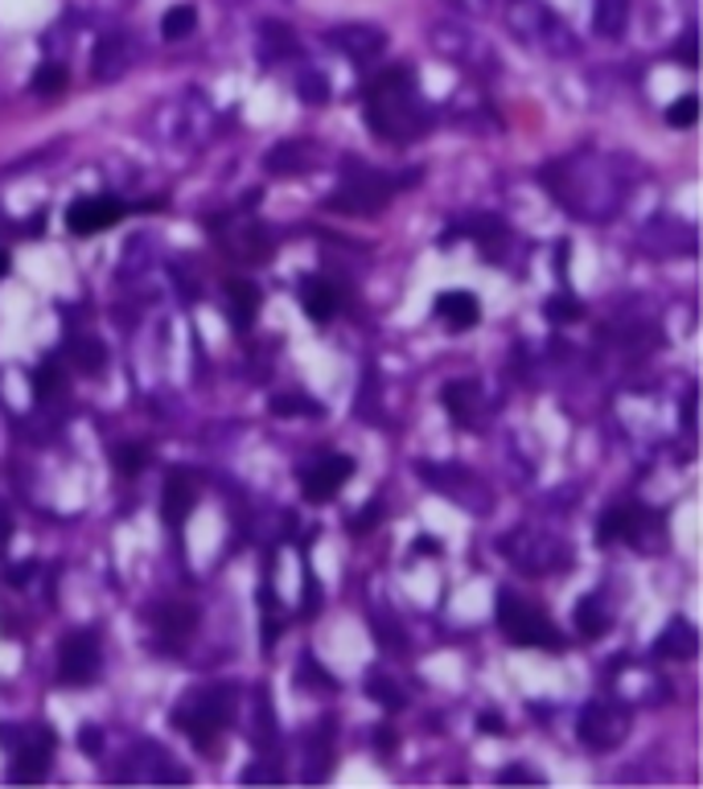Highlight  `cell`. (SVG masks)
Listing matches in <instances>:
<instances>
[{
  "mask_svg": "<svg viewBox=\"0 0 703 789\" xmlns=\"http://www.w3.org/2000/svg\"><path fill=\"white\" fill-rule=\"evenodd\" d=\"M544 181L551 186V194H556V201H560L564 210H572L576 218H589V222L618 215L621 194H626L618 169L604 157H592V153L556 160L544 173Z\"/></svg>",
  "mask_w": 703,
  "mask_h": 789,
  "instance_id": "1",
  "label": "cell"
},
{
  "mask_svg": "<svg viewBox=\"0 0 703 789\" xmlns=\"http://www.w3.org/2000/svg\"><path fill=\"white\" fill-rule=\"evenodd\" d=\"M366 124L374 128V136L391 144H407L428 132L432 112L420 100L412 66H391L374 79V86L366 91Z\"/></svg>",
  "mask_w": 703,
  "mask_h": 789,
  "instance_id": "2",
  "label": "cell"
},
{
  "mask_svg": "<svg viewBox=\"0 0 703 789\" xmlns=\"http://www.w3.org/2000/svg\"><path fill=\"white\" fill-rule=\"evenodd\" d=\"M407 186V177H387L374 165L359 157L342 160V186L330 194V206L342 215H379L400 189Z\"/></svg>",
  "mask_w": 703,
  "mask_h": 789,
  "instance_id": "3",
  "label": "cell"
},
{
  "mask_svg": "<svg viewBox=\"0 0 703 789\" xmlns=\"http://www.w3.org/2000/svg\"><path fill=\"white\" fill-rule=\"evenodd\" d=\"M235 712H239L235 687H198L186 695V704L173 707V728H182L198 748H210L235 719Z\"/></svg>",
  "mask_w": 703,
  "mask_h": 789,
  "instance_id": "4",
  "label": "cell"
},
{
  "mask_svg": "<svg viewBox=\"0 0 703 789\" xmlns=\"http://www.w3.org/2000/svg\"><path fill=\"white\" fill-rule=\"evenodd\" d=\"M506 25H510V33H515L523 45L544 50V54L551 58H572L576 50H580L572 29L564 25L547 4H539V0H515V4L506 9Z\"/></svg>",
  "mask_w": 703,
  "mask_h": 789,
  "instance_id": "5",
  "label": "cell"
},
{
  "mask_svg": "<svg viewBox=\"0 0 703 789\" xmlns=\"http://www.w3.org/2000/svg\"><path fill=\"white\" fill-rule=\"evenodd\" d=\"M494 613H498V630H503L506 642H515V646H531V650H560L564 637L560 630L551 625L539 604L523 601L518 592H498V601H494Z\"/></svg>",
  "mask_w": 703,
  "mask_h": 789,
  "instance_id": "6",
  "label": "cell"
},
{
  "mask_svg": "<svg viewBox=\"0 0 703 789\" xmlns=\"http://www.w3.org/2000/svg\"><path fill=\"white\" fill-rule=\"evenodd\" d=\"M498 551H503L523 575H551L572 563V547L564 543V539H556V534L535 531V527H518V531L503 534V539H498Z\"/></svg>",
  "mask_w": 703,
  "mask_h": 789,
  "instance_id": "7",
  "label": "cell"
},
{
  "mask_svg": "<svg viewBox=\"0 0 703 789\" xmlns=\"http://www.w3.org/2000/svg\"><path fill=\"white\" fill-rule=\"evenodd\" d=\"M420 477H424V481H428L436 494H445L448 502H457L461 510L486 515L489 506H494L486 481L469 474L465 465H453V460H441V465H432V460H424V465H420Z\"/></svg>",
  "mask_w": 703,
  "mask_h": 789,
  "instance_id": "8",
  "label": "cell"
},
{
  "mask_svg": "<svg viewBox=\"0 0 703 789\" xmlns=\"http://www.w3.org/2000/svg\"><path fill=\"white\" fill-rule=\"evenodd\" d=\"M576 733L589 748H618L626 736H630V712L618 704H609V699H592L585 704L580 712V724H576Z\"/></svg>",
  "mask_w": 703,
  "mask_h": 789,
  "instance_id": "9",
  "label": "cell"
},
{
  "mask_svg": "<svg viewBox=\"0 0 703 789\" xmlns=\"http://www.w3.org/2000/svg\"><path fill=\"white\" fill-rule=\"evenodd\" d=\"M100 637L91 630L71 633L62 650H58V678L71 683V687H83V683H95L100 678Z\"/></svg>",
  "mask_w": 703,
  "mask_h": 789,
  "instance_id": "10",
  "label": "cell"
},
{
  "mask_svg": "<svg viewBox=\"0 0 703 789\" xmlns=\"http://www.w3.org/2000/svg\"><path fill=\"white\" fill-rule=\"evenodd\" d=\"M120 218H124V201L95 194V198H79L71 210H66V230L79 235V239H91V235L115 227Z\"/></svg>",
  "mask_w": 703,
  "mask_h": 789,
  "instance_id": "11",
  "label": "cell"
},
{
  "mask_svg": "<svg viewBox=\"0 0 703 789\" xmlns=\"http://www.w3.org/2000/svg\"><path fill=\"white\" fill-rule=\"evenodd\" d=\"M432 45L441 50L445 58H453V62H461V66H494V50H489L477 33H469V29L461 25H436L432 29Z\"/></svg>",
  "mask_w": 703,
  "mask_h": 789,
  "instance_id": "12",
  "label": "cell"
},
{
  "mask_svg": "<svg viewBox=\"0 0 703 789\" xmlns=\"http://www.w3.org/2000/svg\"><path fill=\"white\" fill-rule=\"evenodd\" d=\"M354 477V460L350 457H325L317 460L313 469H304L301 474V489L309 502H330L333 494L345 486Z\"/></svg>",
  "mask_w": 703,
  "mask_h": 789,
  "instance_id": "13",
  "label": "cell"
},
{
  "mask_svg": "<svg viewBox=\"0 0 703 789\" xmlns=\"http://www.w3.org/2000/svg\"><path fill=\"white\" fill-rule=\"evenodd\" d=\"M330 45L333 50H342L345 58H354V62H374V58L387 50V33L379 25H338L330 29Z\"/></svg>",
  "mask_w": 703,
  "mask_h": 789,
  "instance_id": "14",
  "label": "cell"
},
{
  "mask_svg": "<svg viewBox=\"0 0 703 789\" xmlns=\"http://www.w3.org/2000/svg\"><path fill=\"white\" fill-rule=\"evenodd\" d=\"M132 38L128 33H103L100 45H95V58H91V74H95V83H112L120 74L132 66Z\"/></svg>",
  "mask_w": 703,
  "mask_h": 789,
  "instance_id": "15",
  "label": "cell"
},
{
  "mask_svg": "<svg viewBox=\"0 0 703 789\" xmlns=\"http://www.w3.org/2000/svg\"><path fill=\"white\" fill-rule=\"evenodd\" d=\"M445 407H448V416L469 432H474L477 424H482V416H486V399H482V387H477L474 378H457V383H448Z\"/></svg>",
  "mask_w": 703,
  "mask_h": 789,
  "instance_id": "16",
  "label": "cell"
},
{
  "mask_svg": "<svg viewBox=\"0 0 703 789\" xmlns=\"http://www.w3.org/2000/svg\"><path fill=\"white\" fill-rule=\"evenodd\" d=\"M695 654H700V633H695V625L683 617L671 621V625L659 633V642H654V658L691 662Z\"/></svg>",
  "mask_w": 703,
  "mask_h": 789,
  "instance_id": "17",
  "label": "cell"
},
{
  "mask_svg": "<svg viewBox=\"0 0 703 789\" xmlns=\"http://www.w3.org/2000/svg\"><path fill=\"white\" fill-rule=\"evenodd\" d=\"M432 309H436V316H445L448 325H453V333L474 330L477 321H482V304H477V297H474V292H461V288H453V292H441Z\"/></svg>",
  "mask_w": 703,
  "mask_h": 789,
  "instance_id": "18",
  "label": "cell"
},
{
  "mask_svg": "<svg viewBox=\"0 0 703 789\" xmlns=\"http://www.w3.org/2000/svg\"><path fill=\"white\" fill-rule=\"evenodd\" d=\"M194 502H198V494H194L186 474L165 477V489H161V515H165L169 527H182V522L189 518V510H194Z\"/></svg>",
  "mask_w": 703,
  "mask_h": 789,
  "instance_id": "19",
  "label": "cell"
},
{
  "mask_svg": "<svg viewBox=\"0 0 703 789\" xmlns=\"http://www.w3.org/2000/svg\"><path fill=\"white\" fill-rule=\"evenodd\" d=\"M642 522H647V510H638V506H618V510L601 515V527H597V543H618V539H630V543H638V534H642Z\"/></svg>",
  "mask_w": 703,
  "mask_h": 789,
  "instance_id": "20",
  "label": "cell"
},
{
  "mask_svg": "<svg viewBox=\"0 0 703 789\" xmlns=\"http://www.w3.org/2000/svg\"><path fill=\"white\" fill-rule=\"evenodd\" d=\"M338 304H342V292L330 284V280H321V276H309L301 280V309L313 321H330L338 313Z\"/></svg>",
  "mask_w": 703,
  "mask_h": 789,
  "instance_id": "21",
  "label": "cell"
},
{
  "mask_svg": "<svg viewBox=\"0 0 703 789\" xmlns=\"http://www.w3.org/2000/svg\"><path fill=\"white\" fill-rule=\"evenodd\" d=\"M0 745L13 752H54V733L45 724H0Z\"/></svg>",
  "mask_w": 703,
  "mask_h": 789,
  "instance_id": "22",
  "label": "cell"
},
{
  "mask_svg": "<svg viewBox=\"0 0 703 789\" xmlns=\"http://www.w3.org/2000/svg\"><path fill=\"white\" fill-rule=\"evenodd\" d=\"M263 165H268V173H276V177H292V173L313 169V148L297 141H285L263 157Z\"/></svg>",
  "mask_w": 703,
  "mask_h": 789,
  "instance_id": "23",
  "label": "cell"
},
{
  "mask_svg": "<svg viewBox=\"0 0 703 789\" xmlns=\"http://www.w3.org/2000/svg\"><path fill=\"white\" fill-rule=\"evenodd\" d=\"M153 625L169 637H189L194 625H198V609L194 604H157L153 609Z\"/></svg>",
  "mask_w": 703,
  "mask_h": 789,
  "instance_id": "24",
  "label": "cell"
},
{
  "mask_svg": "<svg viewBox=\"0 0 703 789\" xmlns=\"http://www.w3.org/2000/svg\"><path fill=\"white\" fill-rule=\"evenodd\" d=\"M630 21V0H592V29L601 38H621Z\"/></svg>",
  "mask_w": 703,
  "mask_h": 789,
  "instance_id": "25",
  "label": "cell"
},
{
  "mask_svg": "<svg viewBox=\"0 0 703 789\" xmlns=\"http://www.w3.org/2000/svg\"><path fill=\"white\" fill-rule=\"evenodd\" d=\"M227 297H230V321H235L239 330H247L259 313V288L251 284V280H230Z\"/></svg>",
  "mask_w": 703,
  "mask_h": 789,
  "instance_id": "26",
  "label": "cell"
},
{
  "mask_svg": "<svg viewBox=\"0 0 703 789\" xmlns=\"http://www.w3.org/2000/svg\"><path fill=\"white\" fill-rule=\"evenodd\" d=\"M576 625H580V633L592 642V637H604V633H609L613 617H609V609H604L601 596H585V601L576 604Z\"/></svg>",
  "mask_w": 703,
  "mask_h": 789,
  "instance_id": "27",
  "label": "cell"
},
{
  "mask_svg": "<svg viewBox=\"0 0 703 789\" xmlns=\"http://www.w3.org/2000/svg\"><path fill=\"white\" fill-rule=\"evenodd\" d=\"M198 29V9L194 4H173L169 13L161 17V38L165 42H182Z\"/></svg>",
  "mask_w": 703,
  "mask_h": 789,
  "instance_id": "28",
  "label": "cell"
},
{
  "mask_svg": "<svg viewBox=\"0 0 703 789\" xmlns=\"http://www.w3.org/2000/svg\"><path fill=\"white\" fill-rule=\"evenodd\" d=\"M103 362H107V350L95 338H74L71 342V366L79 374H100Z\"/></svg>",
  "mask_w": 703,
  "mask_h": 789,
  "instance_id": "29",
  "label": "cell"
},
{
  "mask_svg": "<svg viewBox=\"0 0 703 789\" xmlns=\"http://www.w3.org/2000/svg\"><path fill=\"white\" fill-rule=\"evenodd\" d=\"M227 251L235 259H244V263H259V259L268 256V239H263V230L259 227H244L235 235V243L227 239Z\"/></svg>",
  "mask_w": 703,
  "mask_h": 789,
  "instance_id": "30",
  "label": "cell"
},
{
  "mask_svg": "<svg viewBox=\"0 0 703 789\" xmlns=\"http://www.w3.org/2000/svg\"><path fill=\"white\" fill-rule=\"evenodd\" d=\"M50 774V752H13L9 781H42Z\"/></svg>",
  "mask_w": 703,
  "mask_h": 789,
  "instance_id": "31",
  "label": "cell"
},
{
  "mask_svg": "<svg viewBox=\"0 0 703 789\" xmlns=\"http://www.w3.org/2000/svg\"><path fill=\"white\" fill-rule=\"evenodd\" d=\"M148 460H153V453H148V448L144 445H120L115 448V469H120V474H144V469H148Z\"/></svg>",
  "mask_w": 703,
  "mask_h": 789,
  "instance_id": "32",
  "label": "cell"
},
{
  "mask_svg": "<svg viewBox=\"0 0 703 789\" xmlns=\"http://www.w3.org/2000/svg\"><path fill=\"white\" fill-rule=\"evenodd\" d=\"M33 395H38L42 403L62 395V371H58V362H45L42 371L33 374Z\"/></svg>",
  "mask_w": 703,
  "mask_h": 789,
  "instance_id": "33",
  "label": "cell"
},
{
  "mask_svg": "<svg viewBox=\"0 0 703 789\" xmlns=\"http://www.w3.org/2000/svg\"><path fill=\"white\" fill-rule=\"evenodd\" d=\"M366 695H371L374 704L387 707V712H400V707L407 704V695H400V687L387 683V678H366Z\"/></svg>",
  "mask_w": 703,
  "mask_h": 789,
  "instance_id": "34",
  "label": "cell"
},
{
  "mask_svg": "<svg viewBox=\"0 0 703 789\" xmlns=\"http://www.w3.org/2000/svg\"><path fill=\"white\" fill-rule=\"evenodd\" d=\"M297 50V42H292V33H288V25H263V58H285V54H292Z\"/></svg>",
  "mask_w": 703,
  "mask_h": 789,
  "instance_id": "35",
  "label": "cell"
},
{
  "mask_svg": "<svg viewBox=\"0 0 703 789\" xmlns=\"http://www.w3.org/2000/svg\"><path fill=\"white\" fill-rule=\"evenodd\" d=\"M62 86H66V71H62L58 62H42L38 74H33V91H38V95H58Z\"/></svg>",
  "mask_w": 703,
  "mask_h": 789,
  "instance_id": "36",
  "label": "cell"
},
{
  "mask_svg": "<svg viewBox=\"0 0 703 789\" xmlns=\"http://www.w3.org/2000/svg\"><path fill=\"white\" fill-rule=\"evenodd\" d=\"M272 412L276 416H317L321 407H317L313 399H301V395H276Z\"/></svg>",
  "mask_w": 703,
  "mask_h": 789,
  "instance_id": "37",
  "label": "cell"
},
{
  "mask_svg": "<svg viewBox=\"0 0 703 789\" xmlns=\"http://www.w3.org/2000/svg\"><path fill=\"white\" fill-rule=\"evenodd\" d=\"M695 120H700V100H695V95H683V100L666 112V124H671V128H691Z\"/></svg>",
  "mask_w": 703,
  "mask_h": 789,
  "instance_id": "38",
  "label": "cell"
},
{
  "mask_svg": "<svg viewBox=\"0 0 703 789\" xmlns=\"http://www.w3.org/2000/svg\"><path fill=\"white\" fill-rule=\"evenodd\" d=\"M301 100L304 103H325L330 100V83H325V74L321 71H309L301 79Z\"/></svg>",
  "mask_w": 703,
  "mask_h": 789,
  "instance_id": "39",
  "label": "cell"
},
{
  "mask_svg": "<svg viewBox=\"0 0 703 789\" xmlns=\"http://www.w3.org/2000/svg\"><path fill=\"white\" fill-rule=\"evenodd\" d=\"M453 13L469 17V21H486L494 13V0H445Z\"/></svg>",
  "mask_w": 703,
  "mask_h": 789,
  "instance_id": "40",
  "label": "cell"
},
{
  "mask_svg": "<svg viewBox=\"0 0 703 789\" xmlns=\"http://www.w3.org/2000/svg\"><path fill=\"white\" fill-rule=\"evenodd\" d=\"M580 313H585V309H580V301H572L568 292H564V297H556V301H547V316H551V321H576Z\"/></svg>",
  "mask_w": 703,
  "mask_h": 789,
  "instance_id": "41",
  "label": "cell"
},
{
  "mask_svg": "<svg viewBox=\"0 0 703 789\" xmlns=\"http://www.w3.org/2000/svg\"><path fill=\"white\" fill-rule=\"evenodd\" d=\"M297 683H301V687H304V683H317L321 691H330V687H333V678L325 675V671H321V666H317L313 658H304L301 666H297Z\"/></svg>",
  "mask_w": 703,
  "mask_h": 789,
  "instance_id": "42",
  "label": "cell"
},
{
  "mask_svg": "<svg viewBox=\"0 0 703 789\" xmlns=\"http://www.w3.org/2000/svg\"><path fill=\"white\" fill-rule=\"evenodd\" d=\"M498 781H531V786H539L544 777L535 774V769H523V765H510V769H503V774H498Z\"/></svg>",
  "mask_w": 703,
  "mask_h": 789,
  "instance_id": "43",
  "label": "cell"
},
{
  "mask_svg": "<svg viewBox=\"0 0 703 789\" xmlns=\"http://www.w3.org/2000/svg\"><path fill=\"white\" fill-rule=\"evenodd\" d=\"M244 781H280V769H268V765H251V769H244Z\"/></svg>",
  "mask_w": 703,
  "mask_h": 789,
  "instance_id": "44",
  "label": "cell"
},
{
  "mask_svg": "<svg viewBox=\"0 0 703 789\" xmlns=\"http://www.w3.org/2000/svg\"><path fill=\"white\" fill-rule=\"evenodd\" d=\"M679 58H683V66H695L700 58H695V29L683 33V45H679Z\"/></svg>",
  "mask_w": 703,
  "mask_h": 789,
  "instance_id": "45",
  "label": "cell"
},
{
  "mask_svg": "<svg viewBox=\"0 0 703 789\" xmlns=\"http://www.w3.org/2000/svg\"><path fill=\"white\" fill-rule=\"evenodd\" d=\"M683 424L695 428V395H688V403H683Z\"/></svg>",
  "mask_w": 703,
  "mask_h": 789,
  "instance_id": "46",
  "label": "cell"
},
{
  "mask_svg": "<svg viewBox=\"0 0 703 789\" xmlns=\"http://www.w3.org/2000/svg\"><path fill=\"white\" fill-rule=\"evenodd\" d=\"M83 748L86 752H100V733L91 728V733H83Z\"/></svg>",
  "mask_w": 703,
  "mask_h": 789,
  "instance_id": "47",
  "label": "cell"
},
{
  "mask_svg": "<svg viewBox=\"0 0 703 789\" xmlns=\"http://www.w3.org/2000/svg\"><path fill=\"white\" fill-rule=\"evenodd\" d=\"M482 728L498 736V733H503V719H498V716H486V719H482Z\"/></svg>",
  "mask_w": 703,
  "mask_h": 789,
  "instance_id": "48",
  "label": "cell"
},
{
  "mask_svg": "<svg viewBox=\"0 0 703 789\" xmlns=\"http://www.w3.org/2000/svg\"><path fill=\"white\" fill-rule=\"evenodd\" d=\"M4 276H9V256L0 251V280H4Z\"/></svg>",
  "mask_w": 703,
  "mask_h": 789,
  "instance_id": "49",
  "label": "cell"
}]
</instances>
